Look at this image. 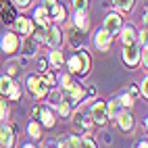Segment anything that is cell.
Listing matches in <instances>:
<instances>
[{
  "label": "cell",
  "instance_id": "obj_1",
  "mask_svg": "<svg viewBox=\"0 0 148 148\" xmlns=\"http://www.w3.org/2000/svg\"><path fill=\"white\" fill-rule=\"evenodd\" d=\"M69 71H71V75H86L90 71V56H88V52H79L69 58Z\"/></svg>",
  "mask_w": 148,
  "mask_h": 148
},
{
  "label": "cell",
  "instance_id": "obj_2",
  "mask_svg": "<svg viewBox=\"0 0 148 148\" xmlns=\"http://www.w3.org/2000/svg\"><path fill=\"white\" fill-rule=\"evenodd\" d=\"M42 40H44V44H48L54 50V48H58L61 46V42H63V36H61V32L54 27V25H46L44 27V32H42Z\"/></svg>",
  "mask_w": 148,
  "mask_h": 148
},
{
  "label": "cell",
  "instance_id": "obj_3",
  "mask_svg": "<svg viewBox=\"0 0 148 148\" xmlns=\"http://www.w3.org/2000/svg\"><path fill=\"white\" fill-rule=\"evenodd\" d=\"M140 58H142V52H140V48H138L136 44H130V46H123V63L125 65H138L140 63Z\"/></svg>",
  "mask_w": 148,
  "mask_h": 148
},
{
  "label": "cell",
  "instance_id": "obj_4",
  "mask_svg": "<svg viewBox=\"0 0 148 148\" xmlns=\"http://www.w3.org/2000/svg\"><path fill=\"white\" fill-rule=\"evenodd\" d=\"M46 8V13L50 19H54V21H65V11H63V6L56 2V0H44V4Z\"/></svg>",
  "mask_w": 148,
  "mask_h": 148
},
{
  "label": "cell",
  "instance_id": "obj_5",
  "mask_svg": "<svg viewBox=\"0 0 148 148\" xmlns=\"http://www.w3.org/2000/svg\"><path fill=\"white\" fill-rule=\"evenodd\" d=\"M27 86H29V90L34 92L36 98L46 96V94H48V88H50V86H46V84L40 79V77H29V79H27Z\"/></svg>",
  "mask_w": 148,
  "mask_h": 148
},
{
  "label": "cell",
  "instance_id": "obj_6",
  "mask_svg": "<svg viewBox=\"0 0 148 148\" xmlns=\"http://www.w3.org/2000/svg\"><path fill=\"white\" fill-rule=\"evenodd\" d=\"M90 117H92V121H96L98 125H102L106 121V104L104 102H96L92 106V111H90Z\"/></svg>",
  "mask_w": 148,
  "mask_h": 148
},
{
  "label": "cell",
  "instance_id": "obj_7",
  "mask_svg": "<svg viewBox=\"0 0 148 148\" xmlns=\"http://www.w3.org/2000/svg\"><path fill=\"white\" fill-rule=\"evenodd\" d=\"M104 29L108 34H117V32H121V19H119V15H115V13H111V15H106V19H104Z\"/></svg>",
  "mask_w": 148,
  "mask_h": 148
},
{
  "label": "cell",
  "instance_id": "obj_8",
  "mask_svg": "<svg viewBox=\"0 0 148 148\" xmlns=\"http://www.w3.org/2000/svg\"><path fill=\"white\" fill-rule=\"evenodd\" d=\"M13 25H15L17 32H19V34H23V36H29V34L34 32V23L29 21L27 17H17L15 21H13Z\"/></svg>",
  "mask_w": 148,
  "mask_h": 148
},
{
  "label": "cell",
  "instance_id": "obj_9",
  "mask_svg": "<svg viewBox=\"0 0 148 148\" xmlns=\"http://www.w3.org/2000/svg\"><path fill=\"white\" fill-rule=\"evenodd\" d=\"M15 144V134L11 132V127L0 125V146L2 148H13Z\"/></svg>",
  "mask_w": 148,
  "mask_h": 148
},
{
  "label": "cell",
  "instance_id": "obj_10",
  "mask_svg": "<svg viewBox=\"0 0 148 148\" xmlns=\"http://www.w3.org/2000/svg\"><path fill=\"white\" fill-rule=\"evenodd\" d=\"M2 50H4L6 54H13V52L19 50V40H17L15 34H6V36L2 38Z\"/></svg>",
  "mask_w": 148,
  "mask_h": 148
},
{
  "label": "cell",
  "instance_id": "obj_11",
  "mask_svg": "<svg viewBox=\"0 0 148 148\" xmlns=\"http://www.w3.org/2000/svg\"><path fill=\"white\" fill-rule=\"evenodd\" d=\"M67 96H69V102H79V100H84V96H86V92H84V88L82 86H77V84H71L67 88Z\"/></svg>",
  "mask_w": 148,
  "mask_h": 148
},
{
  "label": "cell",
  "instance_id": "obj_12",
  "mask_svg": "<svg viewBox=\"0 0 148 148\" xmlns=\"http://www.w3.org/2000/svg\"><path fill=\"white\" fill-rule=\"evenodd\" d=\"M117 117H119V127L123 132H132L134 130V115L130 111H121Z\"/></svg>",
  "mask_w": 148,
  "mask_h": 148
},
{
  "label": "cell",
  "instance_id": "obj_13",
  "mask_svg": "<svg viewBox=\"0 0 148 148\" xmlns=\"http://www.w3.org/2000/svg\"><path fill=\"white\" fill-rule=\"evenodd\" d=\"M0 15H2V19H4L6 25H11L15 21V13H13L11 4H8V0H2V2H0Z\"/></svg>",
  "mask_w": 148,
  "mask_h": 148
},
{
  "label": "cell",
  "instance_id": "obj_14",
  "mask_svg": "<svg viewBox=\"0 0 148 148\" xmlns=\"http://www.w3.org/2000/svg\"><path fill=\"white\" fill-rule=\"evenodd\" d=\"M111 38H113V36L108 34L106 29H100V32L96 34V46L100 48V50H106V48L111 46Z\"/></svg>",
  "mask_w": 148,
  "mask_h": 148
},
{
  "label": "cell",
  "instance_id": "obj_15",
  "mask_svg": "<svg viewBox=\"0 0 148 148\" xmlns=\"http://www.w3.org/2000/svg\"><path fill=\"white\" fill-rule=\"evenodd\" d=\"M36 21H38V25H42V27L50 25V21H52V19L48 17V13H46V8H44V6L36 8Z\"/></svg>",
  "mask_w": 148,
  "mask_h": 148
},
{
  "label": "cell",
  "instance_id": "obj_16",
  "mask_svg": "<svg viewBox=\"0 0 148 148\" xmlns=\"http://www.w3.org/2000/svg\"><path fill=\"white\" fill-rule=\"evenodd\" d=\"M121 40H123V46L136 44V32H134V27H125V29H121Z\"/></svg>",
  "mask_w": 148,
  "mask_h": 148
},
{
  "label": "cell",
  "instance_id": "obj_17",
  "mask_svg": "<svg viewBox=\"0 0 148 148\" xmlns=\"http://www.w3.org/2000/svg\"><path fill=\"white\" fill-rule=\"evenodd\" d=\"M73 21H75V25L79 27L82 32H86V29H88V23H90V19H88L86 11H79V13H75V17H73Z\"/></svg>",
  "mask_w": 148,
  "mask_h": 148
},
{
  "label": "cell",
  "instance_id": "obj_18",
  "mask_svg": "<svg viewBox=\"0 0 148 148\" xmlns=\"http://www.w3.org/2000/svg\"><path fill=\"white\" fill-rule=\"evenodd\" d=\"M38 115H40L44 127H52V125H54V115L48 111V108H44V111H38Z\"/></svg>",
  "mask_w": 148,
  "mask_h": 148
},
{
  "label": "cell",
  "instance_id": "obj_19",
  "mask_svg": "<svg viewBox=\"0 0 148 148\" xmlns=\"http://www.w3.org/2000/svg\"><path fill=\"white\" fill-rule=\"evenodd\" d=\"M13 79L8 75H4V77H0V94H4V96H8V92H11V88H13Z\"/></svg>",
  "mask_w": 148,
  "mask_h": 148
},
{
  "label": "cell",
  "instance_id": "obj_20",
  "mask_svg": "<svg viewBox=\"0 0 148 148\" xmlns=\"http://www.w3.org/2000/svg\"><path fill=\"white\" fill-rule=\"evenodd\" d=\"M134 2H136V0H115V6L119 8V11L127 13V11H132V8H134Z\"/></svg>",
  "mask_w": 148,
  "mask_h": 148
},
{
  "label": "cell",
  "instance_id": "obj_21",
  "mask_svg": "<svg viewBox=\"0 0 148 148\" xmlns=\"http://www.w3.org/2000/svg\"><path fill=\"white\" fill-rule=\"evenodd\" d=\"M117 115H119V100H113L111 104H106V119L108 117L113 119V117H117Z\"/></svg>",
  "mask_w": 148,
  "mask_h": 148
},
{
  "label": "cell",
  "instance_id": "obj_22",
  "mask_svg": "<svg viewBox=\"0 0 148 148\" xmlns=\"http://www.w3.org/2000/svg\"><path fill=\"white\" fill-rule=\"evenodd\" d=\"M50 63H52L54 67H61V65H63V52L58 50V48H54V50L50 52Z\"/></svg>",
  "mask_w": 148,
  "mask_h": 148
},
{
  "label": "cell",
  "instance_id": "obj_23",
  "mask_svg": "<svg viewBox=\"0 0 148 148\" xmlns=\"http://www.w3.org/2000/svg\"><path fill=\"white\" fill-rule=\"evenodd\" d=\"M69 106H71V102H67V100H61V102L56 104V111H58V115H61V117H67L69 113H71V108H69Z\"/></svg>",
  "mask_w": 148,
  "mask_h": 148
},
{
  "label": "cell",
  "instance_id": "obj_24",
  "mask_svg": "<svg viewBox=\"0 0 148 148\" xmlns=\"http://www.w3.org/2000/svg\"><path fill=\"white\" fill-rule=\"evenodd\" d=\"M29 136H32L34 140H38V138L42 136V127H40V123H29Z\"/></svg>",
  "mask_w": 148,
  "mask_h": 148
},
{
  "label": "cell",
  "instance_id": "obj_25",
  "mask_svg": "<svg viewBox=\"0 0 148 148\" xmlns=\"http://www.w3.org/2000/svg\"><path fill=\"white\" fill-rule=\"evenodd\" d=\"M36 52V42H23V56H32Z\"/></svg>",
  "mask_w": 148,
  "mask_h": 148
},
{
  "label": "cell",
  "instance_id": "obj_26",
  "mask_svg": "<svg viewBox=\"0 0 148 148\" xmlns=\"http://www.w3.org/2000/svg\"><path fill=\"white\" fill-rule=\"evenodd\" d=\"M73 8H75V13L86 11L88 8V0H73Z\"/></svg>",
  "mask_w": 148,
  "mask_h": 148
},
{
  "label": "cell",
  "instance_id": "obj_27",
  "mask_svg": "<svg viewBox=\"0 0 148 148\" xmlns=\"http://www.w3.org/2000/svg\"><path fill=\"white\" fill-rule=\"evenodd\" d=\"M77 148H96V144H94L92 138H84V140H79V146Z\"/></svg>",
  "mask_w": 148,
  "mask_h": 148
},
{
  "label": "cell",
  "instance_id": "obj_28",
  "mask_svg": "<svg viewBox=\"0 0 148 148\" xmlns=\"http://www.w3.org/2000/svg\"><path fill=\"white\" fill-rule=\"evenodd\" d=\"M8 96H11V100H19V96H21V90H19V86H17V84H13V88H11V92H8Z\"/></svg>",
  "mask_w": 148,
  "mask_h": 148
},
{
  "label": "cell",
  "instance_id": "obj_29",
  "mask_svg": "<svg viewBox=\"0 0 148 148\" xmlns=\"http://www.w3.org/2000/svg\"><path fill=\"white\" fill-rule=\"evenodd\" d=\"M40 79H42V82H44L46 86H54V82H56V79H54V75H52V73H44V75L40 77Z\"/></svg>",
  "mask_w": 148,
  "mask_h": 148
},
{
  "label": "cell",
  "instance_id": "obj_30",
  "mask_svg": "<svg viewBox=\"0 0 148 148\" xmlns=\"http://www.w3.org/2000/svg\"><path fill=\"white\" fill-rule=\"evenodd\" d=\"M65 144H67V142H61V140H50L44 148H65Z\"/></svg>",
  "mask_w": 148,
  "mask_h": 148
},
{
  "label": "cell",
  "instance_id": "obj_31",
  "mask_svg": "<svg viewBox=\"0 0 148 148\" xmlns=\"http://www.w3.org/2000/svg\"><path fill=\"white\" fill-rule=\"evenodd\" d=\"M119 104H123V106H132V96H130V94H125V96H121V100H119Z\"/></svg>",
  "mask_w": 148,
  "mask_h": 148
},
{
  "label": "cell",
  "instance_id": "obj_32",
  "mask_svg": "<svg viewBox=\"0 0 148 148\" xmlns=\"http://www.w3.org/2000/svg\"><path fill=\"white\" fill-rule=\"evenodd\" d=\"M6 115H8V111H6V104L0 100V121L2 119H6Z\"/></svg>",
  "mask_w": 148,
  "mask_h": 148
},
{
  "label": "cell",
  "instance_id": "obj_33",
  "mask_svg": "<svg viewBox=\"0 0 148 148\" xmlns=\"http://www.w3.org/2000/svg\"><path fill=\"white\" fill-rule=\"evenodd\" d=\"M82 121H84L82 113H75V115H73V125H75V127H77V125H82Z\"/></svg>",
  "mask_w": 148,
  "mask_h": 148
},
{
  "label": "cell",
  "instance_id": "obj_34",
  "mask_svg": "<svg viewBox=\"0 0 148 148\" xmlns=\"http://www.w3.org/2000/svg\"><path fill=\"white\" fill-rule=\"evenodd\" d=\"M61 84H63V88L67 90V88L71 86V77H69V75H63V77H61Z\"/></svg>",
  "mask_w": 148,
  "mask_h": 148
},
{
  "label": "cell",
  "instance_id": "obj_35",
  "mask_svg": "<svg viewBox=\"0 0 148 148\" xmlns=\"http://www.w3.org/2000/svg\"><path fill=\"white\" fill-rule=\"evenodd\" d=\"M69 146H71V148H77V146H79V138L71 136V138H69Z\"/></svg>",
  "mask_w": 148,
  "mask_h": 148
},
{
  "label": "cell",
  "instance_id": "obj_36",
  "mask_svg": "<svg viewBox=\"0 0 148 148\" xmlns=\"http://www.w3.org/2000/svg\"><path fill=\"white\" fill-rule=\"evenodd\" d=\"M146 90H148V82H146V79H144V82H142V92H140V94H142V96H144V98H146V96H148V92H146Z\"/></svg>",
  "mask_w": 148,
  "mask_h": 148
},
{
  "label": "cell",
  "instance_id": "obj_37",
  "mask_svg": "<svg viewBox=\"0 0 148 148\" xmlns=\"http://www.w3.org/2000/svg\"><path fill=\"white\" fill-rule=\"evenodd\" d=\"M29 2H32V0H15V4H17V6H27Z\"/></svg>",
  "mask_w": 148,
  "mask_h": 148
},
{
  "label": "cell",
  "instance_id": "obj_38",
  "mask_svg": "<svg viewBox=\"0 0 148 148\" xmlns=\"http://www.w3.org/2000/svg\"><path fill=\"white\" fill-rule=\"evenodd\" d=\"M140 40H142V44L146 46V29H142V32H140Z\"/></svg>",
  "mask_w": 148,
  "mask_h": 148
},
{
  "label": "cell",
  "instance_id": "obj_39",
  "mask_svg": "<svg viewBox=\"0 0 148 148\" xmlns=\"http://www.w3.org/2000/svg\"><path fill=\"white\" fill-rule=\"evenodd\" d=\"M38 69H40V71H44V69H46V61H40V63H38Z\"/></svg>",
  "mask_w": 148,
  "mask_h": 148
},
{
  "label": "cell",
  "instance_id": "obj_40",
  "mask_svg": "<svg viewBox=\"0 0 148 148\" xmlns=\"http://www.w3.org/2000/svg\"><path fill=\"white\" fill-rule=\"evenodd\" d=\"M138 148H148V146H146V142H140V144H138Z\"/></svg>",
  "mask_w": 148,
  "mask_h": 148
},
{
  "label": "cell",
  "instance_id": "obj_41",
  "mask_svg": "<svg viewBox=\"0 0 148 148\" xmlns=\"http://www.w3.org/2000/svg\"><path fill=\"white\" fill-rule=\"evenodd\" d=\"M23 148H36V146H34V144H25Z\"/></svg>",
  "mask_w": 148,
  "mask_h": 148
}]
</instances>
